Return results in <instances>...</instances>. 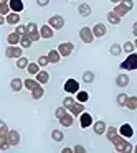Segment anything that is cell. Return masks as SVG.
<instances>
[{
	"instance_id": "obj_10",
	"label": "cell",
	"mask_w": 137,
	"mask_h": 153,
	"mask_svg": "<svg viewBox=\"0 0 137 153\" xmlns=\"http://www.w3.org/2000/svg\"><path fill=\"white\" fill-rule=\"evenodd\" d=\"M40 33H41V38H43V40H51V38L55 36V30L50 27V25H41Z\"/></svg>"
},
{
	"instance_id": "obj_24",
	"label": "cell",
	"mask_w": 137,
	"mask_h": 153,
	"mask_svg": "<svg viewBox=\"0 0 137 153\" xmlns=\"http://www.w3.org/2000/svg\"><path fill=\"white\" fill-rule=\"evenodd\" d=\"M20 40H22V35L17 33V31H13V33H10L7 36L8 45H20Z\"/></svg>"
},
{
	"instance_id": "obj_30",
	"label": "cell",
	"mask_w": 137,
	"mask_h": 153,
	"mask_svg": "<svg viewBox=\"0 0 137 153\" xmlns=\"http://www.w3.org/2000/svg\"><path fill=\"white\" fill-rule=\"evenodd\" d=\"M127 99H129V96H127V94H124V92H121L119 96L116 97L117 105H119V107H126L127 105Z\"/></svg>"
},
{
	"instance_id": "obj_28",
	"label": "cell",
	"mask_w": 137,
	"mask_h": 153,
	"mask_svg": "<svg viewBox=\"0 0 137 153\" xmlns=\"http://www.w3.org/2000/svg\"><path fill=\"white\" fill-rule=\"evenodd\" d=\"M78 12H79V15H83V17H89L91 15V7L88 4H79Z\"/></svg>"
},
{
	"instance_id": "obj_2",
	"label": "cell",
	"mask_w": 137,
	"mask_h": 153,
	"mask_svg": "<svg viewBox=\"0 0 137 153\" xmlns=\"http://www.w3.org/2000/svg\"><path fill=\"white\" fill-rule=\"evenodd\" d=\"M121 69H124V71H136L137 69V53L127 54V58L121 63Z\"/></svg>"
},
{
	"instance_id": "obj_41",
	"label": "cell",
	"mask_w": 137,
	"mask_h": 153,
	"mask_svg": "<svg viewBox=\"0 0 137 153\" xmlns=\"http://www.w3.org/2000/svg\"><path fill=\"white\" fill-rule=\"evenodd\" d=\"M10 148V143H8L7 137H0V150H8Z\"/></svg>"
},
{
	"instance_id": "obj_46",
	"label": "cell",
	"mask_w": 137,
	"mask_h": 153,
	"mask_svg": "<svg viewBox=\"0 0 137 153\" xmlns=\"http://www.w3.org/2000/svg\"><path fill=\"white\" fill-rule=\"evenodd\" d=\"M28 35H30V38H31L33 41H40V40H41V33H40V30L35 31V33H28Z\"/></svg>"
},
{
	"instance_id": "obj_51",
	"label": "cell",
	"mask_w": 137,
	"mask_h": 153,
	"mask_svg": "<svg viewBox=\"0 0 137 153\" xmlns=\"http://www.w3.org/2000/svg\"><path fill=\"white\" fill-rule=\"evenodd\" d=\"M132 33H134V36L137 38V22H134V25H132Z\"/></svg>"
},
{
	"instance_id": "obj_22",
	"label": "cell",
	"mask_w": 137,
	"mask_h": 153,
	"mask_svg": "<svg viewBox=\"0 0 137 153\" xmlns=\"http://www.w3.org/2000/svg\"><path fill=\"white\" fill-rule=\"evenodd\" d=\"M33 45V40L30 38V35L28 33H25V35H22V40H20V46L22 48H25V50H28V48Z\"/></svg>"
},
{
	"instance_id": "obj_50",
	"label": "cell",
	"mask_w": 137,
	"mask_h": 153,
	"mask_svg": "<svg viewBox=\"0 0 137 153\" xmlns=\"http://www.w3.org/2000/svg\"><path fill=\"white\" fill-rule=\"evenodd\" d=\"M50 4V0H37V5L38 7H46Z\"/></svg>"
},
{
	"instance_id": "obj_53",
	"label": "cell",
	"mask_w": 137,
	"mask_h": 153,
	"mask_svg": "<svg viewBox=\"0 0 137 153\" xmlns=\"http://www.w3.org/2000/svg\"><path fill=\"white\" fill-rule=\"evenodd\" d=\"M109 2H112V4H116V5H117V4H121L122 0H109Z\"/></svg>"
},
{
	"instance_id": "obj_21",
	"label": "cell",
	"mask_w": 137,
	"mask_h": 153,
	"mask_svg": "<svg viewBox=\"0 0 137 153\" xmlns=\"http://www.w3.org/2000/svg\"><path fill=\"white\" fill-rule=\"evenodd\" d=\"M7 23L8 25H18L20 23V13H17V12H10V13L7 15Z\"/></svg>"
},
{
	"instance_id": "obj_18",
	"label": "cell",
	"mask_w": 137,
	"mask_h": 153,
	"mask_svg": "<svg viewBox=\"0 0 137 153\" xmlns=\"http://www.w3.org/2000/svg\"><path fill=\"white\" fill-rule=\"evenodd\" d=\"M8 4H10V8H12V12H17V13H20V12H23V8H25V5H23V0H10Z\"/></svg>"
},
{
	"instance_id": "obj_35",
	"label": "cell",
	"mask_w": 137,
	"mask_h": 153,
	"mask_svg": "<svg viewBox=\"0 0 137 153\" xmlns=\"http://www.w3.org/2000/svg\"><path fill=\"white\" fill-rule=\"evenodd\" d=\"M51 138H53L55 142H63V138H64V133L61 132V130L55 128L53 132H51Z\"/></svg>"
},
{
	"instance_id": "obj_45",
	"label": "cell",
	"mask_w": 137,
	"mask_h": 153,
	"mask_svg": "<svg viewBox=\"0 0 137 153\" xmlns=\"http://www.w3.org/2000/svg\"><path fill=\"white\" fill-rule=\"evenodd\" d=\"M73 102H74V99L71 97V94H70L68 97H64V99H63V105L66 107V109H70V107H71V104H73Z\"/></svg>"
},
{
	"instance_id": "obj_31",
	"label": "cell",
	"mask_w": 137,
	"mask_h": 153,
	"mask_svg": "<svg viewBox=\"0 0 137 153\" xmlns=\"http://www.w3.org/2000/svg\"><path fill=\"white\" fill-rule=\"evenodd\" d=\"M116 135H119V130H117L116 127H107V130H106V138L111 142V140H112Z\"/></svg>"
},
{
	"instance_id": "obj_12",
	"label": "cell",
	"mask_w": 137,
	"mask_h": 153,
	"mask_svg": "<svg viewBox=\"0 0 137 153\" xmlns=\"http://www.w3.org/2000/svg\"><path fill=\"white\" fill-rule=\"evenodd\" d=\"M8 138V143H10V146H17L18 143H20V132H17V130H10L7 135Z\"/></svg>"
},
{
	"instance_id": "obj_4",
	"label": "cell",
	"mask_w": 137,
	"mask_h": 153,
	"mask_svg": "<svg viewBox=\"0 0 137 153\" xmlns=\"http://www.w3.org/2000/svg\"><path fill=\"white\" fill-rule=\"evenodd\" d=\"M64 92L68 94H78L79 92V82H78V79H74V77H70V79H66V82H64Z\"/></svg>"
},
{
	"instance_id": "obj_39",
	"label": "cell",
	"mask_w": 137,
	"mask_h": 153,
	"mask_svg": "<svg viewBox=\"0 0 137 153\" xmlns=\"http://www.w3.org/2000/svg\"><path fill=\"white\" fill-rule=\"evenodd\" d=\"M76 100H79V102H88L89 100V94L86 92V91H79V92L76 94Z\"/></svg>"
},
{
	"instance_id": "obj_9",
	"label": "cell",
	"mask_w": 137,
	"mask_h": 153,
	"mask_svg": "<svg viewBox=\"0 0 137 153\" xmlns=\"http://www.w3.org/2000/svg\"><path fill=\"white\" fill-rule=\"evenodd\" d=\"M93 115L91 114H88V112H83L79 115V125L83 127V128H88V127H91L93 125Z\"/></svg>"
},
{
	"instance_id": "obj_8",
	"label": "cell",
	"mask_w": 137,
	"mask_h": 153,
	"mask_svg": "<svg viewBox=\"0 0 137 153\" xmlns=\"http://www.w3.org/2000/svg\"><path fill=\"white\" fill-rule=\"evenodd\" d=\"M68 110H70V112L73 114L74 117H79L81 114L84 112V105H83V102H79V100H74V102L71 104V107H70Z\"/></svg>"
},
{
	"instance_id": "obj_23",
	"label": "cell",
	"mask_w": 137,
	"mask_h": 153,
	"mask_svg": "<svg viewBox=\"0 0 137 153\" xmlns=\"http://www.w3.org/2000/svg\"><path fill=\"white\" fill-rule=\"evenodd\" d=\"M43 96H45L43 84H40V86H38L37 89H33V91H31V97H33L35 100H40V99H43Z\"/></svg>"
},
{
	"instance_id": "obj_33",
	"label": "cell",
	"mask_w": 137,
	"mask_h": 153,
	"mask_svg": "<svg viewBox=\"0 0 137 153\" xmlns=\"http://www.w3.org/2000/svg\"><path fill=\"white\" fill-rule=\"evenodd\" d=\"M122 46L121 45H117V43H114V45H111V48H109V53L112 54V56H119L121 53H122Z\"/></svg>"
},
{
	"instance_id": "obj_48",
	"label": "cell",
	"mask_w": 137,
	"mask_h": 153,
	"mask_svg": "<svg viewBox=\"0 0 137 153\" xmlns=\"http://www.w3.org/2000/svg\"><path fill=\"white\" fill-rule=\"evenodd\" d=\"M121 4H124L127 8H129V10H132V8H134V5H136V4H134V0H122Z\"/></svg>"
},
{
	"instance_id": "obj_3",
	"label": "cell",
	"mask_w": 137,
	"mask_h": 153,
	"mask_svg": "<svg viewBox=\"0 0 137 153\" xmlns=\"http://www.w3.org/2000/svg\"><path fill=\"white\" fill-rule=\"evenodd\" d=\"M23 48L18 46V45H8L7 50H5V56L10 58V59H18V58H22V53H23Z\"/></svg>"
},
{
	"instance_id": "obj_20",
	"label": "cell",
	"mask_w": 137,
	"mask_h": 153,
	"mask_svg": "<svg viewBox=\"0 0 137 153\" xmlns=\"http://www.w3.org/2000/svg\"><path fill=\"white\" fill-rule=\"evenodd\" d=\"M129 82H130V81H129V76H127V74H119V76H117L116 77V86L117 87H127V86H129Z\"/></svg>"
},
{
	"instance_id": "obj_14",
	"label": "cell",
	"mask_w": 137,
	"mask_h": 153,
	"mask_svg": "<svg viewBox=\"0 0 137 153\" xmlns=\"http://www.w3.org/2000/svg\"><path fill=\"white\" fill-rule=\"evenodd\" d=\"M58 120H60V123L63 127H71L74 123V115L70 112V110H68V114H64V115L61 117V119H58Z\"/></svg>"
},
{
	"instance_id": "obj_26",
	"label": "cell",
	"mask_w": 137,
	"mask_h": 153,
	"mask_svg": "<svg viewBox=\"0 0 137 153\" xmlns=\"http://www.w3.org/2000/svg\"><path fill=\"white\" fill-rule=\"evenodd\" d=\"M121 18H122V17H119V15H117L114 10L107 13V22H109L111 25H119L121 23Z\"/></svg>"
},
{
	"instance_id": "obj_29",
	"label": "cell",
	"mask_w": 137,
	"mask_h": 153,
	"mask_svg": "<svg viewBox=\"0 0 137 153\" xmlns=\"http://www.w3.org/2000/svg\"><path fill=\"white\" fill-rule=\"evenodd\" d=\"M40 68H41V66H40L38 63H30V64H28V68H27V71L31 74V76H37V74L41 71Z\"/></svg>"
},
{
	"instance_id": "obj_6",
	"label": "cell",
	"mask_w": 137,
	"mask_h": 153,
	"mask_svg": "<svg viewBox=\"0 0 137 153\" xmlns=\"http://www.w3.org/2000/svg\"><path fill=\"white\" fill-rule=\"evenodd\" d=\"M48 25H50L53 30H61V28L64 27V18L61 17V15H53V17H50V20H48Z\"/></svg>"
},
{
	"instance_id": "obj_11",
	"label": "cell",
	"mask_w": 137,
	"mask_h": 153,
	"mask_svg": "<svg viewBox=\"0 0 137 153\" xmlns=\"http://www.w3.org/2000/svg\"><path fill=\"white\" fill-rule=\"evenodd\" d=\"M93 130H94L96 135H106V130H107L106 122H103V120H96V122L93 123Z\"/></svg>"
},
{
	"instance_id": "obj_32",
	"label": "cell",
	"mask_w": 137,
	"mask_h": 153,
	"mask_svg": "<svg viewBox=\"0 0 137 153\" xmlns=\"http://www.w3.org/2000/svg\"><path fill=\"white\" fill-rule=\"evenodd\" d=\"M10 12H12V8H10V4H8V2H0V15H5V17H7Z\"/></svg>"
},
{
	"instance_id": "obj_42",
	"label": "cell",
	"mask_w": 137,
	"mask_h": 153,
	"mask_svg": "<svg viewBox=\"0 0 137 153\" xmlns=\"http://www.w3.org/2000/svg\"><path fill=\"white\" fill-rule=\"evenodd\" d=\"M8 127H7V123L5 122H0V137H7L8 135Z\"/></svg>"
},
{
	"instance_id": "obj_15",
	"label": "cell",
	"mask_w": 137,
	"mask_h": 153,
	"mask_svg": "<svg viewBox=\"0 0 137 153\" xmlns=\"http://www.w3.org/2000/svg\"><path fill=\"white\" fill-rule=\"evenodd\" d=\"M106 31H107V28H106V25H104V23H96L93 27V33H94V36H96V38H103L104 35H106Z\"/></svg>"
},
{
	"instance_id": "obj_49",
	"label": "cell",
	"mask_w": 137,
	"mask_h": 153,
	"mask_svg": "<svg viewBox=\"0 0 137 153\" xmlns=\"http://www.w3.org/2000/svg\"><path fill=\"white\" fill-rule=\"evenodd\" d=\"M73 152L74 153H84V152H86V148H84L83 145H74L73 146Z\"/></svg>"
},
{
	"instance_id": "obj_17",
	"label": "cell",
	"mask_w": 137,
	"mask_h": 153,
	"mask_svg": "<svg viewBox=\"0 0 137 153\" xmlns=\"http://www.w3.org/2000/svg\"><path fill=\"white\" fill-rule=\"evenodd\" d=\"M10 87L13 92H20L22 87H25V82L20 79V77H13V79L10 81Z\"/></svg>"
},
{
	"instance_id": "obj_27",
	"label": "cell",
	"mask_w": 137,
	"mask_h": 153,
	"mask_svg": "<svg viewBox=\"0 0 137 153\" xmlns=\"http://www.w3.org/2000/svg\"><path fill=\"white\" fill-rule=\"evenodd\" d=\"M23 82H25V87H27V89L30 91V92H31L33 89H37L38 86H40V82L37 81V77H35V79H25Z\"/></svg>"
},
{
	"instance_id": "obj_13",
	"label": "cell",
	"mask_w": 137,
	"mask_h": 153,
	"mask_svg": "<svg viewBox=\"0 0 137 153\" xmlns=\"http://www.w3.org/2000/svg\"><path fill=\"white\" fill-rule=\"evenodd\" d=\"M119 133L122 137H126V138H130V137H134V128L130 123H122L119 128Z\"/></svg>"
},
{
	"instance_id": "obj_40",
	"label": "cell",
	"mask_w": 137,
	"mask_h": 153,
	"mask_svg": "<svg viewBox=\"0 0 137 153\" xmlns=\"http://www.w3.org/2000/svg\"><path fill=\"white\" fill-rule=\"evenodd\" d=\"M64 114H68V109H66V107H64V105L58 107V109L55 110V117H56V119H61V117H63Z\"/></svg>"
},
{
	"instance_id": "obj_44",
	"label": "cell",
	"mask_w": 137,
	"mask_h": 153,
	"mask_svg": "<svg viewBox=\"0 0 137 153\" xmlns=\"http://www.w3.org/2000/svg\"><path fill=\"white\" fill-rule=\"evenodd\" d=\"M37 63L40 64L41 68H43V66H48V64H50V59H48V56H40Z\"/></svg>"
},
{
	"instance_id": "obj_43",
	"label": "cell",
	"mask_w": 137,
	"mask_h": 153,
	"mask_svg": "<svg viewBox=\"0 0 137 153\" xmlns=\"http://www.w3.org/2000/svg\"><path fill=\"white\" fill-rule=\"evenodd\" d=\"M40 28H38L37 23H33V22H30V23L27 25V33H35V31H38Z\"/></svg>"
},
{
	"instance_id": "obj_55",
	"label": "cell",
	"mask_w": 137,
	"mask_h": 153,
	"mask_svg": "<svg viewBox=\"0 0 137 153\" xmlns=\"http://www.w3.org/2000/svg\"><path fill=\"white\" fill-rule=\"evenodd\" d=\"M134 152H136V153H137V145H136V146H134Z\"/></svg>"
},
{
	"instance_id": "obj_38",
	"label": "cell",
	"mask_w": 137,
	"mask_h": 153,
	"mask_svg": "<svg viewBox=\"0 0 137 153\" xmlns=\"http://www.w3.org/2000/svg\"><path fill=\"white\" fill-rule=\"evenodd\" d=\"M94 79H96V74H94L93 71H86V73L83 74V81H84V82H88V84H91Z\"/></svg>"
},
{
	"instance_id": "obj_34",
	"label": "cell",
	"mask_w": 137,
	"mask_h": 153,
	"mask_svg": "<svg viewBox=\"0 0 137 153\" xmlns=\"http://www.w3.org/2000/svg\"><path fill=\"white\" fill-rule=\"evenodd\" d=\"M122 50H124V53L130 54V53H134V51H136V45H134L132 41H126V43L122 45Z\"/></svg>"
},
{
	"instance_id": "obj_54",
	"label": "cell",
	"mask_w": 137,
	"mask_h": 153,
	"mask_svg": "<svg viewBox=\"0 0 137 153\" xmlns=\"http://www.w3.org/2000/svg\"><path fill=\"white\" fill-rule=\"evenodd\" d=\"M134 45H136V50H137V38H136V41H134Z\"/></svg>"
},
{
	"instance_id": "obj_19",
	"label": "cell",
	"mask_w": 137,
	"mask_h": 153,
	"mask_svg": "<svg viewBox=\"0 0 137 153\" xmlns=\"http://www.w3.org/2000/svg\"><path fill=\"white\" fill-rule=\"evenodd\" d=\"M35 77H37V81H38L40 84H43V86L50 82V73H48V71H45V69H41Z\"/></svg>"
},
{
	"instance_id": "obj_5",
	"label": "cell",
	"mask_w": 137,
	"mask_h": 153,
	"mask_svg": "<svg viewBox=\"0 0 137 153\" xmlns=\"http://www.w3.org/2000/svg\"><path fill=\"white\" fill-rule=\"evenodd\" d=\"M79 38L84 41V43H93L94 41V33H93V28H89V27H83L79 30Z\"/></svg>"
},
{
	"instance_id": "obj_47",
	"label": "cell",
	"mask_w": 137,
	"mask_h": 153,
	"mask_svg": "<svg viewBox=\"0 0 137 153\" xmlns=\"http://www.w3.org/2000/svg\"><path fill=\"white\" fill-rule=\"evenodd\" d=\"M17 33H20V35H25L27 33V25H17Z\"/></svg>"
},
{
	"instance_id": "obj_7",
	"label": "cell",
	"mask_w": 137,
	"mask_h": 153,
	"mask_svg": "<svg viewBox=\"0 0 137 153\" xmlns=\"http://www.w3.org/2000/svg\"><path fill=\"white\" fill-rule=\"evenodd\" d=\"M58 51H60L61 56H70V54H73L74 51V45L70 43V41H64V43H60V46H58Z\"/></svg>"
},
{
	"instance_id": "obj_56",
	"label": "cell",
	"mask_w": 137,
	"mask_h": 153,
	"mask_svg": "<svg viewBox=\"0 0 137 153\" xmlns=\"http://www.w3.org/2000/svg\"><path fill=\"white\" fill-rule=\"evenodd\" d=\"M0 2H10V0H0Z\"/></svg>"
},
{
	"instance_id": "obj_36",
	"label": "cell",
	"mask_w": 137,
	"mask_h": 153,
	"mask_svg": "<svg viewBox=\"0 0 137 153\" xmlns=\"http://www.w3.org/2000/svg\"><path fill=\"white\" fill-rule=\"evenodd\" d=\"M28 64H30V61H28L25 56H22V58H18V59H17V68H18V69H27Z\"/></svg>"
},
{
	"instance_id": "obj_37",
	"label": "cell",
	"mask_w": 137,
	"mask_h": 153,
	"mask_svg": "<svg viewBox=\"0 0 137 153\" xmlns=\"http://www.w3.org/2000/svg\"><path fill=\"white\" fill-rule=\"evenodd\" d=\"M127 109L129 110H137V97L136 96H132V97H129L127 99Z\"/></svg>"
},
{
	"instance_id": "obj_16",
	"label": "cell",
	"mask_w": 137,
	"mask_h": 153,
	"mask_svg": "<svg viewBox=\"0 0 137 153\" xmlns=\"http://www.w3.org/2000/svg\"><path fill=\"white\" fill-rule=\"evenodd\" d=\"M46 56H48V59H50V64H58L61 59V54L58 50H50Z\"/></svg>"
},
{
	"instance_id": "obj_52",
	"label": "cell",
	"mask_w": 137,
	"mask_h": 153,
	"mask_svg": "<svg viewBox=\"0 0 137 153\" xmlns=\"http://www.w3.org/2000/svg\"><path fill=\"white\" fill-rule=\"evenodd\" d=\"M61 152H63V153H71V152H73V148H70V146H66V148H63Z\"/></svg>"
},
{
	"instance_id": "obj_1",
	"label": "cell",
	"mask_w": 137,
	"mask_h": 153,
	"mask_svg": "<svg viewBox=\"0 0 137 153\" xmlns=\"http://www.w3.org/2000/svg\"><path fill=\"white\" fill-rule=\"evenodd\" d=\"M111 143L114 145L116 152H121V153H130V152H134V146L130 145V143L126 140V137H122L121 133L114 137V138L111 140Z\"/></svg>"
},
{
	"instance_id": "obj_25",
	"label": "cell",
	"mask_w": 137,
	"mask_h": 153,
	"mask_svg": "<svg viewBox=\"0 0 137 153\" xmlns=\"http://www.w3.org/2000/svg\"><path fill=\"white\" fill-rule=\"evenodd\" d=\"M114 12H116V13L119 15V17H126V15L129 13L130 10H129V8H127L124 4H117L116 7H114Z\"/></svg>"
}]
</instances>
